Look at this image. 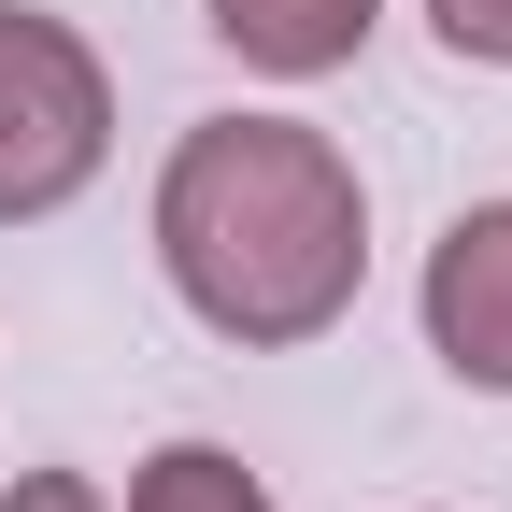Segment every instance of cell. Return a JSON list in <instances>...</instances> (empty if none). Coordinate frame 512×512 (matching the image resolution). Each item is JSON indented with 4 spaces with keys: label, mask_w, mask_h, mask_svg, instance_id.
<instances>
[{
    "label": "cell",
    "mask_w": 512,
    "mask_h": 512,
    "mask_svg": "<svg viewBox=\"0 0 512 512\" xmlns=\"http://www.w3.org/2000/svg\"><path fill=\"white\" fill-rule=\"evenodd\" d=\"M157 271L214 342H328L370 271L356 157L299 114H214L157 171Z\"/></svg>",
    "instance_id": "cell-1"
},
{
    "label": "cell",
    "mask_w": 512,
    "mask_h": 512,
    "mask_svg": "<svg viewBox=\"0 0 512 512\" xmlns=\"http://www.w3.org/2000/svg\"><path fill=\"white\" fill-rule=\"evenodd\" d=\"M100 157H114V86H100V57L57 29V15L0 0V228L86 200Z\"/></svg>",
    "instance_id": "cell-2"
},
{
    "label": "cell",
    "mask_w": 512,
    "mask_h": 512,
    "mask_svg": "<svg viewBox=\"0 0 512 512\" xmlns=\"http://www.w3.org/2000/svg\"><path fill=\"white\" fill-rule=\"evenodd\" d=\"M427 342H441L456 384L512 399V200H470L456 228H441V256H427Z\"/></svg>",
    "instance_id": "cell-3"
},
{
    "label": "cell",
    "mask_w": 512,
    "mask_h": 512,
    "mask_svg": "<svg viewBox=\"0 0 512 512\" xmlns=\"http://www.w3.org/2000/svg\"><path fill=\"white\" fill-rule=\"evenodd\" d=\"M214 43L242 57V72L313 86V72H342V57L370 43V0H214Z\"/></svg>",
    "instance_id": "cell-4"
},
{
    "label": "cell",
    "mask_w": 512,
    "mask_h": 512,
    "mask_svg": "<svg viewBox=\"0 0 512 512\" xmlns=\"http://www.w3.org/2000/svg\"><path fill=\"white\" fill-rule=\"evenodd\" d=\"M128 512H271V484H256L228 441H157V456L128 470Z\"/></svg>",
    "instance_id": "cell-5"
},
{
    "label": "cell",
    "mask_w": 512,
    "mask_h": 512,
    "mask_svg": "<svg viewBox=\"0 0 512 512\" xmlns=\"http://www.w3.org/2000/svg\"><path fill=\"white\" fill-rule=\"evenodd\" d=\"M427 29L470 57V72H512V0H427Z\"/></svg>",
    "instance_id": "cell-6"
},
{
    "label": "cell",
    "mask_w": 512,
    "mask_h": 512,
    "mask_svg": "<svg viewBox=\"0 0 512 512\" xmlns=\"http://www.w3.org/2000/svg\"><path fill=\"white\" fill-rule=\"evenodd\" d=\"M0 512H100V484H86V470H29Z\"/></svg>",
    "instance_id": "cell-7"
}]
</instances>
